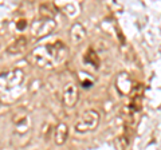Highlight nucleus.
<instances>
[{"label":"nucleus","instance_id":"nucleus-1","mask_svg":"<svg viewBox=\"0 0 161 150\" xmlns=\"http://www.w3.org/2000/svg\"><path fill=\"white\" fill-rule=\"evenodd\" d=\"M69 56V48L63 42L44 43L35 47L28 55V59L36 67L53 70L60 66Z\"/></svg>","mask_w":161,"mask_h":150},{"label":"nucleus","instance_id":"nucleus-2","mask_svg":"<svg viewBox=\"0 0 161 150\" xmlns=\"http://www.w3.org/2000/svg\"><path fill=\"white\" fill-rule=\"evenodd\" d=\"M24 72L20 68H12L0 74V101L14 103L23 93Z\"/></svg>","mask_w":161,"mask_h":150},{"label":"nucleus","instance_id":"nucleus-3","mask_svg":"<svg viewBox=\"0 0 161 150\" xmlns=\"http://www.w3.org/2000/svg\"><path fill=\"white\" fill-rule=\"evenodd\" d=\"M99 123V114L95 110H87L85 111L79 119L75 122V131L77 133H87L93 131L94 129H97Z\"/></svg>","mask_w":161,"mask_h":150},{"label":"nucleus","instance_id":"nucleus-4","mask_svg":"<svg viewBox=\"0 0 161 150\" xmlns=\"http://www.w3.org/2000/svg\"><path fill=\"white\" fill-rule=\"evenodd\" d=\"M55 27H57V23L53 18H43L40 16V19L34 20L31 24V34L35 38H42L46 36V35L51 34Z\"/></svg>","mask_w":161,"mask_h":150},{"label":"nucleus","instance_id":"nucleus-5","mask_svg":"<svg viewBox=\"0 0 161 150\" xmlns=\"http://www.w3.org/2000/svg\"><path fill=\"white\" fill-rule=\"evenodd\" d=\"M12 122L15 125V127H16V131L20 134L27 133L28 130L31 129V119H30L28 113L23 109H19L18 111L14 114Z\"/></svg>","mask_w":161,"mask_h":150},{"label":"nucleus","instance_id":"nucleus-6","mask_svg":"<svg viewBox=\"0 0 161 150\" xmlns=\"http://www.w3.org/2000/svg\"><path fill=\"white\" fill-rule=\"evenodd\" d=\"M78 93H79L78 86L74 82L66 83L63 87V94H62L63 103L66 104L67 107H73L74 104L78 102Z\"/></svg>","mask_w":161,"mask_h":150},{"label":"nucleus","instance_id":"nucleus-7","mask_svg":"<svg viewBox=\"0 0 161 150\" xmlns=\"http://www.w3.org/2000/svg\"><path fill=\"white\" fill-rule=\"evenodd\" d=\"M70 38H71L73 44H79L86 38V31L80 23H74L71 29H70Z\"/></svg>","mask_w":161,"mask_h":150},{"label":"nucleus","instance_id":"nucleus-8","mask_svg":"<svg viewBox=\"0 0 161 150\" xmlns=\"http://www.w3.org/2000/svg\"><path fill=\"white\" fill-rule=\"evenodd\" d=\"M26 46H27V38L24 36H19L16 40L12 42L9 46L6 48V51L8 54H12V55H16V54H20L26 50Z\"/></svg>","mask_w":161,"mask_h":150},{"label":"nucleus","instance_id":"nucleus-9","mask_svg":"<svg viewBox=\"0 0 161 150\" xmlns=\"http://www.w3.org/2000/svg\"><path fill=\"white\" fill-rule=\"evenodd\" d=\"M67 136H69V127L66 123H59L54 133V141L57 145H63L67 141Z\"/></svg>","mask_w":161,"mask_h":150}]
</instances>
